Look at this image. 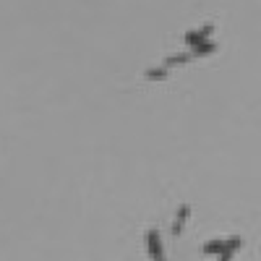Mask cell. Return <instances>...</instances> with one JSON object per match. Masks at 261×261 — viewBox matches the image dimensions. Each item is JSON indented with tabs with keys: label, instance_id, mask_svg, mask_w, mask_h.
I'll return each instance as SVG.
<instances>
[{
	"label": "cell",
	"instance_id": "cell-1",
	"mask_svg": "<svg viewBox=\"0 0 261 261\" xmlns=\"http://www.w3.org/2000/svg\"><path fill=\"white\" fill-rule=\"evenodd\" d=\"M144 243H146V256H149L151 261H167L165 246H162V235H160L157 227H149V230H146Z\"/></svg>",
	"mask_w": 261,
	"mask_h": 261
},
{
	"label": "cell",
	"instance_id": "cell-2",
	"mask_svg": "<svg viewBox=\"0 0 261 261\" xmlns=\"http://www.w3.org/2000/svg\"><path fill=\"white\" fill-rule=\"evenodd\" d=\"M212 32H214V24H204V27H199V29L186 32V45H188V47L201 45V42H206V39L212 37Z\"/></svg>",
	"mask_w": 261,
	"mask_h": 261
},
{
	"label": "cell",
	"instance_id": "cell-3",
	"mask_svg": "<svg viewBox=\"0 0 261 261\" xmlns=\"http://www.w3.org/2000/svg\"><path fill=\"white\" fill-rule=\"evenodd\" d=\"M227 243H230V238H214V241H206V243L201 246V251H204L206 256H220V253L227 248Z\"/></svg>",
	"mask_w": 261,
	"mask_h": 261
},
{
	"label": "cell",
	"instance_id": "cell-4",
	"mask_svg": "<svg viewBox=\"0 0 261 261\" xmlns=\"http://www.w3.org/2000/svg\"><path fill=\"white\" fill-rule=\"evenodd\" d=\"M217 42L214 39H206V42H201V45H196V47H191L188 50V55H191V60L193 58H206V55H212V53H217Z\"/></svg>",
	"mask_w": 261,
	"mask_h": 261
},
{
	"label": "cell",
	"instance_id": "cell-5",
	"mask_svg": "<svg viewBox=\"0 0 261 261\" xmlns=\"http://www.w3.org/2000/svg\"><path fill=\"white\" fill-rule=\"evenodd\" d=\"M188 217H191V206H188V204H180L175 220H172V235H180V232H183V225H186Z\"/></svg>",
	"mask_w": 261,
	"mask_h": 261
},
{
	"label": "cell",
	"instance_id": "cell-6",
	"mask_svg": "<svg viewBox=\"0 0 261 261\" xmlns=\"http://www.w3.org/2000/svg\"><path fill=\"white\" fill-rule=\"evenodd\" d=\"M241 246H243V238H241V235H232L230 243H227V248L220 253V258H217V261H232V256L241 251Z\"/></svg>",
	"mask_w": 261,
	"mask_h": 261
},
{
	"label": "cell",
	"instance_id": "cell-7",
	"mask_svg": "<svg viewBox=\"0 0 261 261\" xmlns=\"http://www.w3.org/2000/svg\"><path fill=\"white\" fill-rule=\"evenodd\" d=\"M188 60H191V55H188V53H178V55H170V58H165L160 65L170 71V68H175V65H183V63H188Z\"/></svg>",
	"mask_w": 261,
	"mask_h": 261
},
{
	"label": "cell",
	"instance_id": "cell-8",
	"mask_svg": "<svg viewBox=\"0 0 261 261\" xmlns=\"http://www.w3.org/2000/svg\"><path fill=\"white\" fill-rule=\"evenodd\" d=\"M167 73H170L167 68H162V65H154V68H146V71H144V79H146V81H165Z\"/></svg>",
	"mask_w": 261,
	"mask_h": 261
}]
</instances>
